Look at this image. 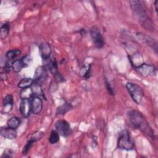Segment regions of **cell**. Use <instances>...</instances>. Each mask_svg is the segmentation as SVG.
Instances as JSON below:
<instances>
[{
  "instance_id": "83f0119b",
  "label": "cell",
  "mask_w": 158,
  "mask_h": 158,
  "mask_svg": "<svg viewBox=\"0 0 158 158\" xmlns=\"http://www.w3.org/2000/svg\"><path fill=\"white\" fill-rule=\"evenodd\" d=\"M105 83H106V88L107 90V92L109 94L114 96V89L112 86V85L110 84V83L109 82V81L107 80V78H106L105 79Z\"/></svg>"
},
{
  "instance_id": "484cf974",
  "label": "cell",
  "mask_w": 158,
  "mask_h": 158,
  "mask_svg": "<svg viewBox=\"0 0 158 158\" xmlns=\"http://www.w3.org/2000/svg\"><path fill=\"white\" fill-rule=\"evenodd\" d=\"M34 143H35V141L33 139L29 138L28 140L27 141V144L24 146V147H23V148L22 149V153L23 154H27L28 152V151L30 149V148L32 147V146L34 144Z\"/></svg>"
},
{
  "instance_id": "ffe728a7",
  "label": "cell",
  "mask_w": 158,
  "mask_h": 158,
  "mask_svg": "<svg viewBox=\"0 0 158 158\" xmlns=\"http://www.w3.org/2000/svg\"><path fill=\"white\" fill-rule=\"evenodd\" d=\"M10 30V25L7 22H5L2 23L0 28V38L1 39L3 40L6 38L9 33Z\"/></svg>"
},
{
  "instance_id": "603a6c76",
  "label": "cell",
  "mask_w": 158,
  "mask_h": 158,
  "mask_svg": "<svg viewBox=\"0 0 158 158\" xmlns=\"http://www.w3.org/2000/svg\"><path fill=\"white\" fill-rule=\"evenodd\" d=\"M59 141V133L56 130H53L51 131L50 136L49 137V142L51 144L57 143Z\"/></svg>"
},
{
  "instance_id": "8992f818",
  "label": "cell",
  "mask_w": 158,
  "mask_h": 158,
  "mask_svg": "<svg viewBox=\"0 0 158 158\" xmlns=\"http://www.w3.org/2000/svg\"><path fill=\"white\" fill-rule=\"evenodd\" d=\"M56 130L64 137H67L72 133V130L68 122L65 120H59L54 125Z\"/></svg>"
},
{
  "instance_id": "52a82bcc",
  "label": "cell",
  "mask_w": 158,
  "mask_h": 158,
  "mask_svg": "<svg viewBox=\"0 0 158 158\" xmlns=\"http://www.w3.org/2000/svg\"><path fill=\"white\" fill-rule=\"evenodd\" d=\"M48 77L47 69L44 66H39L36 68L34 74V83L40 85H42Z\"/></svg>"
},
{
  "instance_id": "f546056e",
  "label": "cell",
  "mask_w": 158,
  "mask_h": 158,
  "mask_svg": "<svg viewBox=\"0 0 158 158\" xmlns=\"http://www.w3.org/2000/svg\"><path fill=\"white\" fill-rule=\"evenodd\" d=\"M54 77L55 78V80L58 81V82H63L65 81L64 77L58 72L57 73H56V75H54Z\"/></svg>"
},
{
  "instance_id": "cb8c5ba5",
  "label": "cell",
  "mask_w": 158,
  "mask_h": 158,
  "mask_svg": "<svg viewBox=\"0 0 158 158\" xmlns=\"http://www.w3.org/2000/svg\"><path fill=\"white\" fill-rule=\"evenodd\" d=\"M48 68L51 72V73L54 75L56 73H57L59 72L57 70V62L56 59L50 60V62L48 64Z\"/></svg>"
},
{
  "instance_id": "30bf717a",
  "label": "cell",
  "mask_w": 158,
  "mask_h": 158,
  "mask_svg": "<svg viewBox=\"0 0 158 158\" xmlns=\"http://www.w3.org/2000/svg\"><path fill=\"white\" fill-rule=\"evenodd\" d=\"M19 110L23 117H28L30 115V113L31 112V100L28 99H22L20 104Z\"/></svg>"
},
{
  "instance_id": "2e32d148",
  "label": "cell",
  "mask_w": 158,
  "mask_h": 158,
  "mask_svg": "<svg viewBox=\"0 0 158 158\" xmlns=\"http://www.w3.org/2000/svg\"><path fill=\"white\" fill-rule=\"evenodd\" d=\"M91 73V65L86 64L82 66L79 71V75L85 79H88Z\"/></svg>"
},
{
  "instance_id": "6da1fadb",
  "label": "cell",
  "mask_w": 158,
  "mask_h": 158,
  "mask_svg": "<svg viewBox=\"0 0 158 158\" xmlns=\"http://www.w3.org/2000/svg\"><path fill=\"white\" fill-rule=\"evenodd\" d=\"M129 2L134 15L141 26L147 30L153 31L155 29L154 23L141 1L133 0L130 1Z\"/></svg>"
},
{
  "instance_id": "7402d4cb",
  "label": "cell",
  "mask_w": 158,
  "mask_h": 158,
  "mask_svg": "<svg viewBox=\"0 0 158 158\" xmlns=\"http://www.w3.org/2000/svg\"><path fill=\"white\" fill-rule=\"evenodd\" d=\"M21 53V51L19 49H12L9 50L6 53V57L9 61L14 60L17 57H18Z\"/></svg>"
},
{
  "instance_id": "3957f363",
  "label": "cell",
  "mask_w": 158,
  "mask_h": 158,
  "mask_svg": "<svg viewBox=\"0 0 158 158\" xmlns=\"http://www.w3.org/2000/svg\"><path fill=\"white\" fill-rule=\"evenodd\" d=\"M117 144L120 149L130 151L134 149V143L128 130H123L119 133Z\"/></svg>"
},
{
  "instance_id": "9c48e42d",
  "label": "cell",
  "mask_w": 158,
  "mask_h": 158,
  "mask_svg": "<svg viewBox=\"0 0 158 158\" xmlns=\"http://www.w3.org/2000/svg\"><path fill=\"white\" fill-rule=\"evenodd\" d=\"M135 70L140 75L144 77H148L151 73H152L156 70V68L153 65L144 64V63H143L141 65L135 67Z\"/></svg>"
},
{
  "instance_id": "4dcf8cb0",
  "label": "cell",
  "mask_w": 158,
  "mask_h": 158,
  "mask_svg": "<svg viewBox=\"0 0 158 158\" xmlns=\"http://www.w3.org/2000/svg\"><path fill=\"white\" fill-rule=\"evenodd\" d=\"M7 72L4 70L2 69H1V74H0V77H1V81H5L7 80Z\"/></svg>"
},
{
  "instance_id": "5bb4252c",
  "label": "cell",
  "mask_w": 158,
  "mask_h": 158,
  "mask_svg": "<svg viewBox=\"0 0 158 158\" xmlns=\"http://www.w3.org/2000/svg\"><path fill=\"white\" fill-rule=\"evenodd\" d=\"M1 135L7 139H13L17 137L16 129L11 128L9 127H2L0 131Z\"/></svg>"
},
{
  "instance_id": "e0dca14e",
  "label": "cell",
  "mask_w": 158,
  "mask_h": 158,
  "mask_svg": "<svg viewBox=\"0 0 158 158\" xmlns=\"http://www.w3.org/2000/svg\"><path fill=\"white\" fill-rule=\"evenodd\" d=\"M33 96H34V93H33L32 88L31 86L22 89L20 93V98L21 99H31V98Z\"/></svg>"
},
{
  "instance_id": "7c38bea8",
  "label": "cell",
  "mask_w": 158,
  "mask_h": 158,
  "mask_svg": "<svg viewBox=\"0 0 158 158\" xmlns=\"http://www.w3.org/2000/svg\"><path fill=\"white\" fill-rule=\"evenodd\" d=\"M39 51L43 60H47L49 59L51 54V48L48 43H42L39 46Z\"/></svg>"
},
{
  "instance_id": "8fae6325",
  "label": "cell",
  "mask_w": 158,
  "mask_h": 158,
  "mask_svg": "<svg viewBox=\"0 0 158 158\" xmlns=\"http://www.w3.org/2000/svg\"><path fill=\"white\" fill-rule=\"evenodd\" d=\"M43 101L39 96H34L31 99V112L33 114H39L43 109Z\"/></svg>"
},
{
  "instance_id": "ba28073f",
  "label": "cell",
  "mask_w": 158,
  "mask_h": 158,
  "mask_svg": "<svg viewBox=\"0 0 158 158\" xmlns=\"http://www.w3.org/2000/svg\"><path fill=\"white\" fill-rule=\"evenodd\" d=\"M136 36L141 41H142L143 43L150 46L157 53V43L155 39L151 37L150 36H148L144 33H140V32L136 33Z\"/></svg>"
},
{
  "instance_id": "d6a6232c",
  "label": "cell",
  "mask_w": 158,
  "mask_h": 158,
  "mask_svg": "<svg viewBox=\"0 0 158 158\" xmlns=\"http://www.w3.org/2000/svg\"><path fill=\"white\" fill-rule=\"evenodd\" d=\"M157 4H158V1H156L154 2V6H155V9L156 12L157 11Z\"/></svg>"
},
{
  "instance_id": "9a60e30c",
  "label": "cell",
  "mask_w": 158,
  "mask_h": 158,
  "mask_svg": "<svg viewBox=\"0 0 158 158\" xmlns=\"http://www.w3.org/2000/svg\"><path fill=\"white\" fill-rule=\"evenodd\" d=\"M73 106L69 102H65L62 104L61 106H59L56 112V116H60V115H63L65 114H66L67 112L72 109Z\"/></svg>"
},
{
  "instance_id": "5b68a950",
  "label": "cell",
  "mask_w": 158,
  "mask_h": 158,
  "mask_svg": "<svg viewBox=\"0 0 158 158\" xmlns=\"http://www.w3.org/2000/svg\"><path fill=\"white\" fill-rule=\"evenodd\" d=\"M89 33L94 46L98 49L102 48L104 45V40L99 29L96 26H93L91 28Z\"/></svg>"
},
{
  "instance_id": "1f68e13d",
  "label": "cell",
  "mask_w": 158,
  "mask_h": 158,
  "mask_svg": "<svg viewBox=\"0 0 158 158\" xmlns=\"http://www.w3.org/2000/svg\"><path fill=\"white\" fill-rule=\"evenodd\" d=\"M10 150H6L4 151V152L2 154L1 157H11L12 156H11V152H10Z\"/></svg>"
},
{
  "instance_id": "d4e9b609",
  "label": "cell",
  "mask_w": 158,
  "mask_h": 158,
  "mask_svg": "<svg viewBox=\"0 0 158 158\" xmlns=\"http://www.w3.org/2000/svg\"><path fill=\"white\" fill-rule=\"evenodd\" d=\"M31 87L32 88V89H33V91L34 96H39L43 95V91H42V89H41V85L34 83L31 85ZM39 97H40V96H39Z\"/></svg>"
},
{
  "instance_id": "277c9868",
  "label": "cell",
  "mask_w": 158,
  "mask_h": 158,
  "mask_svg": "<svg viewBox=\"0 0 158 158\" xmlns=\"http://www.w3.org/2000/svg\"><path fill=\"white\" fill-rule=\"evenodd\" d=\"M126 88L133 101L138 104H140L144 96L143 88L138 85L131 82H128L126 84Z\"/></svg>"
},
{
  "instance_id": "4316f807",
  "label": "cell",
  "mask_w": 158,
  "mask_h": 158,
  "mask_svg": "<svg viewBox=\"0 0 158 158\" xmlns=\"http://www.w3.org/2000/svg\"><path fill=\"white\" fill-rule=\"evenodd\" d=\"M44 133L43 131H37L35 133H33L30 137V139H33L35 142L38 141L39 139H40L43 136H44Z\"/></svg>"
},
{
  "instance_id": "d6986e66",
  "label": "cell",
  "mask_w": 158,
  "mask_h": 158,
  "mask_svg": "<svg viewBox=\"0 0 158 158\" xmlns=\"http://www.w3.org/2000/svg\"><path fill=\"white\" fill-rule=\"evenodd\" d=\"M34 83V80L31 78H25L22 79L18 83V87L20 89L26 88L31 86Z\"/></svg>"
},
{
  "instance_id": "4fadbf2b",
  "label": "cell",
  "mask_w": 158,
  "mask_h": 158,
  "mask_svg": "<svg viewBox=\"0 0 158 158\" xmlns=\"http://www.w3.org/2000/svg\"><path fill=\"white\" fill-rule=\"evenodd\" d=\"M14 104L13 97L10 94L6 95L2 100V111L5 114L9 113L12 109Z\"/></svg>"
},
{
  "instance_id": "ac0fdd59",
  "label": "cell",
  "mask_w": 158,
  "mask_h": 158,
  "mask_svg": "<svg viewBox=\"0 0 158 158\" xmlns=\"http://www.w3.org/2000/svg\"><path fill=\"white\" fill-rule=\"evenodd\" d=\"M11 67H12V69L14 70V72H15L16 73L19 72L20 71H21V70L23 68L26 67L25 65L24 64V63L23 62V61L21 59L12 61Z\"/></svg>"
},
{
  "instance_id": "f1b7e54d",
  "label": "cell",
  "mask_w": 158,
  "mask_h": 158,
  "mask_svg": "<svg viewBox=\"0 0 158 158\" xmlns=\"http://www.w3.org/2000/svg\"><path fill=\"white\" fill-rule=\"evenodd\" d=\"M21 59L26 67H27L28 65H30L31 64V62H32V58L30 55H26V56H23V57H22Z\"/></svg>"
},
{
  "instance_id": "44dd1931",
  "label": "cell",
  "mask_w": 158,
  "mask_h": 158,
  "mask_svg": "<svg viewBox=\"0 0 158 158\" xmlns=\"http://www.w3.org/2000/svg\"><path fill=\"white\" fill-rule=\"evenodd\" d=\"M20 124V120L19 119V118L15 116L10 117L7 122V127L14 129H16L17 128H18Z\"/></svg>"
},
{
  "instance_id": "7a4b0ae2",
  "label": "cell",
  "mask_w": 158,
  "mask_h": 158,
  "mask_svg": "<svg viewBox=\"0 0 158 158\" xmlns=\"http://www.w3.org/2000/svg\"><path fill=\"white\" fill-rule=\"evenodd\" d=\"M127 115L130 122L135 128L139 129L152 138H154V131L140 112L131 109L128 112Z\"/></svg>"
}]
</instances>
